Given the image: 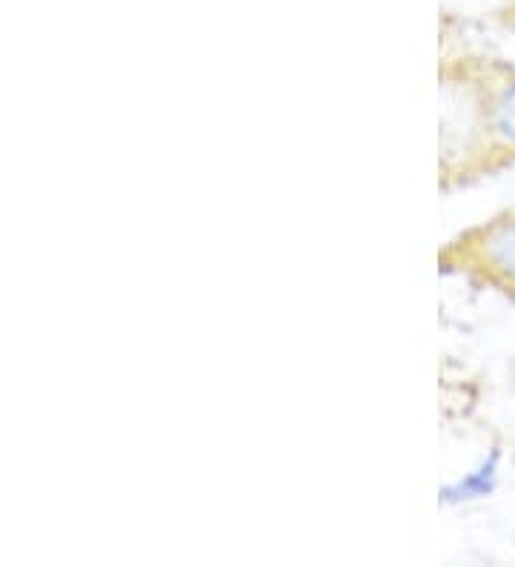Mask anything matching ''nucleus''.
<instances>
[{"mask_svg":"<svg viewBox=\"0 0 515 567\" xmlns=\"http://www.w3.org/2000/svg\"><path fill=\"white\" fill-rule=\"evenodd\" d=\"M446 256H461V264L484 276V281L515 290V209L467 233Z\"/></svg>","mask_w":515,"mask_h":567,"instance_id":"1","label":"nucleus"},{"mask_svg":"<svg viewBox=\"0 0 515 567\" xmlns=\"http://www.w3.org/2000/svg\"><path fill=\"white\" fill-rule=\"evenodd\" d=\"M478 138L495 153L515 155V81L495 83L478 95Z\"/></svg>","mask_w":515,"mask_h":567,"instance_id":"2","label":"nucleus"}]
</instances>
